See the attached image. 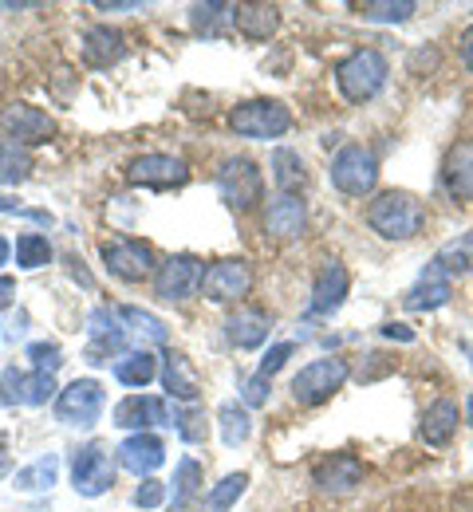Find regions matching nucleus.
I'll return each mask as SVG.
<instances>
[{
    "mask_svg": "<svg viewBox=\"0 0 473 512\" xmlns=\"http://www.w3.org/2000/svg\"><path fill=\"white\" fill-rule=\"evenodd\" d=\"M272 182L280 193H300L308 186V170H304V158L288 146H276L272 150Z\"/></svg>",
    "mask_w": 473,
    "mask_h": 512,
    "instance_id": "cd10ccee",
    "label": "nucleus"
},
{
    "mask_svg": "<svg viewBox=\"0 0 473 512\" xmlns=\"http://www.w3.org/2000/svg\"><path fill=\"white\" fill-rule=\"evenodd\" d=\"M229 123L241 138H280L292 127V115L276 99H249L229 115Z\"/></svg>",
    "mask_w": 473,
    "mask_h": 512,
    "instance_id": "6e6552de",
    "label": "nucleus"
},
{
    "mask_svg": "<svg viewBox=\"0 0 473 512\" xmlns=\"http://www.w3.org/2000/svg\"><path fill=\"white\" fill-rule=\"evenodd\" d=\"M422 221H426L422 201L406 190L379 193V197L367 205V225H371L383 241H410V237H418Z\"/></svg>",
    "mask_w": 473,
    "mask_h": 512,
    "instance_id": "f257e3e1",
    "label": "nucleus"
},
{
    "mask_svg": "<svg viewBox=\"0 0 473 512\" xmlns=\"http://www.w3.org/2000/svg\"><path fill=\"white\" fill-rule=\"evenodd\" d=\"M87 323H91L87 363H91V367H103V363H111V355L123 351V343H127V327H123V316L111 312V308H95Z\"/></svg>",
    "mask_w": 473,
    "mask_h": 512,
    "instance_id": "4468645a",
    "label": "nucleus"
},
{
    "mask_svg": "<svg viewBox=\"0 0 473 512\" xmlns=\"http://www.w3.org/2000/svg\"><path fill=\"white\" fill-rule=\"evenodd\" d=\"M383 335H387V339H403V343H410V339H414V331H410V327H403V323H387V327H383Z\"/></svg>",
    "mask_w": 473,
    "mask_h": 512,
    "instance_id": "8fccbe9b",
    "label": "nucleus"
},
{
    "mask_svg": "<svg viewBox=\"0 0 473 512\" xmlns=\"http://www.w3.org/2000/svg\"><path fill=\"white\" fill-rule=\"evenodd\" d=\"M418 434H422L426 446H434V449L450 446L454 434H458V402H454V398H438V402L422 414Z\"/></svg>",
    "mask_w": 473,
    "mask_h": 512,
    "instance_id": "5701e85b",
    "label": "nucleus"
},
{
    "mask_svg": "<svg viewBox=\"0 0 473 512\" xmlns=\"http://www.w3.org/2000/svg\"><path fill=\"white\" fill-rule=\"evenodd\" d=\"M304 225H308L304 201L296 193H276L269 201V209H265V233L280 237V241H292V237L304 233Z\"/></svg>",
    "mask_w": 473,
    "mask_h": 512,
    "instance_id": "a211bd4d",
    "label": "nucleus"
},
{
    "mask_svg": "<svg viewBox=\"0 0 473 512\" xmlns=\"http://www.w3.org/2000/svg\"><path fill=\"white\" fill-rule=\"evenodd\" d=\"M217 193H221V201H225L229 209H237V213L253 209V205L261 201V193H265V178H261L257 162H249V158H229V162H221V170H217Z\"/></svg>",
    "mask_w": 473,
    "mask_h": 512,
    "instance_id": "39448f33",
    "label": "nucleus"
},
{
    "mask_svg": "<svg viewBox=\"0 0 473 512\" xmlns=\"http://www.w3.org/2000/svg\"><path fill=\"white\" fill-rule=\"evenodd\" d=\"M52 394H56V375H40V371L24 375L16 367L0 375V398L8 406H44Z\"/></svg>",
    "mask_w": 473,
    "mask_h": 512,
    "instance_id": "2eb2a0df",
    "label": "nucleus"
},
{
    "mask_svg": "<svg viewBox=\"0 0 473 512\" xmlns=\"http://www.w3.org/2000/svg\"><path fill=\"white\" fill-rule=\"evenodd\" d=\"M56 477H60V457L48 453V457H40L36 465H28V469L16 473V489H20V493H44V489L56 485Z\"/></svg>",
    "mask_w": 473,
    "mask_h": 512,
    "instance_id": "473e14b6",
    "label": "nucleus"
},
{
    "mask_svg": "<svg viewBox=\"0 0 473 512\" xmlns=\"http://www.w3.org/2000/svg\"><path fill=\"white\" fill-rule=\"evenodd\" d=\"M28 359H32V371H40V375H56L64 367V351L56 343H32Z\"/></svg>",
    "mask_w": 473,
    "mask_h": 512,
    "instance_id": "ea45409f",
    "label": "nucleus"
},
{
    "mask_svg": "<svg viewBox=\"0 0 473 512\" xmlns=\"http://www.w3.org/2000/svg\"><path fill=\"white\" fill-rule=\"evenodd\" d=\"M119 316H123V323L135 331L138 339H146V343H166V339H170L166 323L158 320V316H150V312H142V308H119Z\"/></svg>",
    "mask_w": 473,
    "mask_h": 512,
    "instance_id": "e433bc0d",
    "label": "nucleus"
},
{
    "mask_svg": "<svg viewBox=\"0 0 473 512\" xmlns=\"http://www.w3.org/2000/svg\"><path fill=\"white\" fill-rule=\"evenodd\" d=\"M343 296H347V268L332 260V264H324L320 276H316L308 312H312V316H332L339 304H343Z\"/></svg>",
    "mask_w": 473,
    "mask_h": 512,
    "instance_id": "393cba45",
    "label": "nucleus"
},
{
    "mask_svg": "<svg viewBox=\"0 0 473 512\" xmlns=\"http://www.w3.org/2000/svg\"><path fill=\"white\" fill-rule=\"evenodd\" d=\"M186 178H190V170L174 154H142L127 166V182L146 186V190H174V186H186Z\"/></svg>",
    "mask_w": 473,
    "mask_h": 512,
    "instance_id": "9b49d317",
    "label": "nucleus"
},
{
    "mask_svg": "<svg viewBox=\"0 0 473 512\" xmlns=\"http://www.w3.org/2000/svg\"><path fill=\"white\" fill-rule=\"evenodd\" d=\"M347 375H351L347 359H336V355L332 359H312L292 379V394H296L300 406H320V402H328L339 386L347 383Z\"/></svg>",
    "mask_w": 473,
    "mask_h": 512,
    "instance_id": "423d86ee",
    "label": "nucleus"
},
{
    "mask_svg": "<svg viewBox=\"0 0 473 512\" xmlns=\"http://www.w3.org/2000/svg\"><path fill=\"white\" fill-rule=\"evenodd\" d=\"M245 489H249V473H229V477H221V481L209 489V497H205V512H229Z\"/></svg>",
    "mask_w": 473,
    "mask_h": 512,
    "instance_id": "f704fd0d",
    "label": "nucleus"
},
{
    "mask_svg": "<svg viewBox=\"0 0 473 512\" xmlns=\"http://www.w3.org/2000/svg\"><path fill=\"white\" fill-rule=\"evenodd\" d=\"M328 174H332V186L339 193H347V197H367V193L379 186V162L359 142H351V146L339 150L336 158H332V170Z\"/></svg>",
    "mask_w": 473,
    "mask_h": 512,
    "instance_id": "7ed1b4c3",
    "label": "nucleus"
},
{
    "mask_svg": "<svg viewBox=\"0 0 473 512\" xmlns=\"http://www.w3.org/2000/svg\"><path fill=\"white\" fill-rule=\"evenodd\" d=\"M202 280H205V268L198 256L190 253H178V256H166L158 268H154V296L174 304V300H190L202 292Z\"/></svg>",
    "mask_w": 473,
    "mask_h": 512,
    "instance_id": "20e7f679",
    "label": "nucleus"
},
{
    "mask_svg": "<svg viewBox=\"0 0 473 512\" xmlns=\"http://www.w3.org/2000/svg\"><path fill=\"white\" fill-rule=\"evenodd\" d=\"M166 501V485L162 481H154V477H146L142 485L135 489V505L138 509H158Z\"/></svg>",
    "mask_w": 473,
    "mask_h": 512,
    "instance_id": "79ce46f5",
    "label": "nucleus"
},
{
    "mask_svg": "<svg viewBox=\"0 0 473 512\" xmlns=\"http://www.w3.org/2000/svg\"><path fill=\"white\" fill-rule=\"evenodd\" d=\"M312 481H316L324 493H332V497L355 493V489L363 485V461H359L355 453H332V457H324V461L316 465Z\"/></svg>",
    "mask_w": 473,
    "mask_h": 512,
    "instance_id": "f3484780",
    "label": "nucleus"
},
{
    "mask_svg": "<svg viewBox=\"0 0 473 512\" xmlns=\"http://www.w3.org/2000/svg\"><path fill=\"white\" fill-rule=\"evenodd\" d=\"M16 209H20L16 201H8V197H0V213H16Z\"/></svg>",
    "mask_w": 473,
    "mask_h": 512,
    "instance_id": "603ef678",
    "label": "nucleus"
},
{
    "mask_svg": "<svg viewBox=\"0 0 473 512\" xmlns=\"http://www.w3.org/2000/svg\"><path fill=\"white\" fill-rule=\"evenodd\" d=\"M363 20H375V24H403L414 16V4L410 0H363L355 4Z\"/></svg>",
    "mask_w": 473,
    "mask_h": 512,
    "instance_id": "c9c22d12",
    "label": "nucleus"
},
{
    "mask_svg": "<svg viewBox=\"0 0 473 512\" xmlns=\"http://www.w3.org/2000/svg\"><path fill=\"white\" fill-rule=\"evenodd\" d=\"M71 485L79 497H103L115 485V457L103 442L75 449L71 457Z\"/></svg>",
    "mask_w": 473,
    "mask_h": 512,
    "instance_id": "0eeeda50",
    "label": "nucleus"
},
{
    "mask_svg": "<svg viewBox=\"0 0 473 512\" xmlns=\"http://www.w3.org/2000/svg\"><path fill=\"white\" fill-rule=\"evenodd\" d=\"M99 414H103V386L95 383V379H75V383L64 386L60 398H56V418H60L64 426L87 430V426L99 422Z\"/></svg>",
    "mask_w": 473,
    "mask_h": 512,
    "instance_id": "1a4fd4ad",
    "label": "nucleus"
},
{
    "mask_svg": "<svg viewBox=\"0 0 473 512\" xmlns=\"http://www.w3.org/2000/svg\"><path fill=\"white\" fill-rule=\"evenodd\" d=\"M269 379H265V375H257V379H249V383H245V394H241V398H245V406H265V402H269Z\"/></svg>",
    "mask_w": 473,
    "mask_h": 512,
    "instance_id": "c03bdc74",
    "label": "nucleus"
},
{
    "mask_svg": "<svg viewBox=\"0 0 473 512\" xmlns=\"http://www.w3.org/2000/svg\"><path fill=\"white\" fill-rule=\"evenodd\" d=\"M217 422H221V442L233 449V446H245L249 434H253V418H249V406L241 402H221L217 410Z\"/></svg>",
    "mask_w": 473,
    "mask_h": 512,
    "instance_id": "c756f323",
    "label": "nucleus"
},
{
    "mask_svg": "<svg viewBox=\"0 0 473 512\" xmlns=\"http://www.w3.org/2000/svg\"><path fill=\"white\" fill-rule=\"evenodd\" d=\"M48 260H52L48 237H40V233H20L16 237V264L20 268H44Z\"/></svg>",
    "mask_w": 473,
    "mask_h": 512,
    "instance_id": "4c0bfd02",
    "label": "nucleus"
},
{
    "mask_svg": "<svg viewBox=\"0 0 473 512\" xmlns=\"http://www.w3.org/2000/svg\"><path fill=\"white\" fill-rule=\"evenodd\" d=\"M32 174V154L28 146L12 142V138H0V186H16Z\"/></svg>",
    "mask_w": 473,
    "mask_h": 512,
    "instance_id": "7c9ffc66",
    "label": "nucleus"
},
{
    "mask_svg": "<svg viewBox=\"0 0 473 512\" xmlns=\"http://www.w3.org/2000/svg\"><path fill=\"white\" fill-rule=\"evenodd\" d=\"M442 186L454 201H473V142H458L446 154Z\"/></svg>",
    "mask_w": 473,
    "mask_h": 512,
    "instance_id": "4be33fe9",
    "label": "nucleus"
},
{
    "mask_svg": "<svg viewBox=\"0 0 473 512\" xmlns=\"http://www.w3.org/2000/svg\"><path fill=\"white\" fill-rule=\"evenodd\" d=\"M115 426L119 430H138L146 434V426H174V410L162 402V398H150V394H131L115 406Z\"/></svg>",
    "mask_w": 473,
    "mask_h": 512,
    "instance_id": "dca6fc26",
    "label": "nucleus"
},
{
    "mask_svg": "<svg viewBox=\"0 0 473 512\" xmlns=\"http://www.w3.org/2000/svg\"><path fill=\"white\" fill-rule=\"evenodd\" d=\"M4 446H8V434H0V473H4Z\"/></svg>",
    "mask_w": 473,
    "mask_h": 512,
    "instance_id": "5fc2aeb1",
    "label": "nucleus"
},
{
    "mask_svg": "<svg viewBox=\"0 0 473 512\" xmlns=\"http://www.w3.org/2000/svg\"><path fill=\"white\" fill-rule=\"evenodd\" d=\"M292 351H296L292 343H276V347H269V355L261 359V371H257V375L272 379V375H276V371H280V367H284V363L292 359Z\"/></svg>",
    "mask_w": 473,
    "mask_h": 512,
    "instance_id": "37998d69",
    "label": "nucleus"
},
{
    "mask_svg": "<svg viewBox=\"0 0 473 512\" xmlns=\"http://www.w3.org/2000/svg\"><path fill=\"white\" fill-rule=\"evenodd\" d=\"M454 512H473V485L458 489V497H454Z\"/></svg>",
    "mask_w": 473,
    "mask_h": 512,
    "instance_id": "09e8293b",
    "label": "nucleus"
},
{
    "mask_svg": "<svg viewBox=\"0 0 473 512\" xmlns=\"http://www.w3.org/2000/svg\"><path fill=\"white\" fill-rule=\"evenodd\" d=\"M162 386H166V394H170V398H178V402H186V406H194V402H198V394H202V383H198L194 367H190V363H186V355H178V351H166Z\"/></svg>",
    "mask_w": 473,
    "mask_h": 512,
    "instance_id": "a878e982",
    "label": "nucleus"
},
{
    "mask_svg": "<svg viewBox=\"0 0 473 512\" xmlns=\"http://www.w3.org/2000/svg\"><path fill=\"white\" fill-rule=\"evenodd\" d=\"M249 288H253V268L245 260H237V256L217 260L202 280L205 300H213V304H233V300L249 296Z\"/></svg>",
    "mask_w": 473,
    "mask_h": 512,
    "instance_id": "9d476101",
    "label": "nucleus"
},
{
    "mask_svg": "<svg viewBox=\"0 0 473 512\" xmlns=\"http://www.w3.org/2000/svg\"><path fill=\"white\" fill-rule=\"evenodd\" d=\"M221 16H233V4H194L190 8V20H194L198 32H217Z\"/></svg>",
    "mask_w": 473,
    "mask_h": 512,
    "instance_id": "a19ab883",
    "label": "nucleus"
},
{
    "mask_svg": "<svg viewBox=\"0 0 473 512\" xmlns=\"http://www.w3.org/2000/svg\"><path fill=\"white\" fill-rule=\"evenodd\" d=\"M8 253H12V245H8V237H0V264L8 260Z\"/></svg>",
    "mask_w": 473,
    "mask_h": 512,
    "instance_id": "864d4df0",
    "label": "nucleus"
},
{
    "mask_svg": "<svg viewBox=\"0 0 473 512\" xmlns=\"http://www.w3.org/2000/svg\"><path fill=\"white\" fill-rule=\"evenodd\" d=\"M434 264H438L446 276L473 272V229L462 233V237H454V241H446V245L438 249V256H434Z\"/></svg>",
    "mask_w": 473,
    "mask_h": 512,
    "instance_id": "2f4dec72",
    "label": "nucleus"
},
{
    "mask_svg": "<svg viewBox=\"0 0 473 512\" xmlns=\"http://www.w3.org/2000/svg\"><path fill=\"white\" fill-rule=\"evenodd\" d=\"M269 331H272V316L269 312H261V308H237V312L225 320V335H229V343H233V347H241V351L261 347V343L269 339Z\"/></svg>",
    "mask_w": 473,
    "mask_h": 512,
    "instance_id": "aec40b11",
    "label": "nucleus"
},
{
    "mask_svg": "<svg viewBox=\"0 0 473 512\" xmlns=\"http://www.w3.org/2000/svg\"><path fill=\"white\" fill-rule=\"evenodd\" d=\"M12 296H16V280L12 276H0V312L12 304Z\"/></svg>",
    "mask_w": 473,
    "mask_h": 512,
    "instance_id": "49530a36",
    "label": "nucleus"
},
{
    "mask_svg": "<svg viewBox=\"0 0 473 512\" xmlns=\"http://www.w3.org/2000/svg\"><path fill=\"white\" fill-rule=\"evenodd\" d=\"M115 453H119V465L138 473V477H150V473L166 461V446H162V438H154V434H131Z\"/></svg>",
    "mask_w": 473,
    "mask_h": 512,
    "instance_id": "412c9836",
    "label": "nucleus"
},
{
    "mask_svg": "<svg viewBox=\"0 0 473 512\" xmlns=\"http://www.w3.org/2000/svg\"><path fill=\"white\" fill-rule=\"evenodd\" d=\"M174 430H178V438L190 442V446L205 442V434H209V426H205V410H198V406L174 410Z\"/></svg>",
    "mask_w": 473,
    "mask_h": 512,
    "instance_id": "58836bf2",
    "label": "nucleus"
},
{
    "mask_svg": "<svg viewBox=\"0 0 473 512\" xmlns=\"http://www.w3.org/2000/svg\"><path fill=\"white\" fill-rule=\"evenodd\" d=\"M202 465L194 461V457H182L178 461V469H174V497H170V512H186V505L202 493Z\"/></svg>",
    "mask_w": 473,
    "mask_h": 512,
    "instance_id": "c85d7f7f",
    "label": "nucleus"
},
{
    "mask_svg": "<svg viewBox=\"0 0 473 512\" xmlns=\"http://www.w3.org/2000/svg\"><path fill=\"white\" fill-rule=\"evenodd\" d=\"M103 260L111 268V276L127 280V284H138L154 272V253L150 245L142 241H131V237H119V241H103Z\"/></svg>",
    "mask_w": 473,
    "mask_h": 512,
    "instance_id": "ddd939ff",
    "label": "nucleus"
},
{
    "mask_svg": "<svg viewBox=\"0 0 473 512\" xmlns=\"http://www.w3.org/2000/svg\"><path fill=\"white\" fill-rule=\"evenodd\" d=\"M450 296H454L450 276H446L438 264H430V268L418 276V284L406 292L403 304H406V312H434V308H446Z\"/></svg>",
    "mask_w": 473,
    "mask_h": 512,
    "instance_id": "6ab92c4d",
    "label": "nucleus"
},
{
    "mask_svg": "<svg viewBox=\"0 0 473 512\" xmlns=\"http://www.w3.org/2000/svg\"><path fill=\"white\" fill-rule=\"evenodd\" d=\"M387 75H391V64L383 52L359 48L336 67V87L347 103H371L387 87Z\"/></svg>",
    "mask_w": 473,
    "mask_h": 512,
    "instance_id": "f03ea898",
    "label": "nucleus"
},
{
    "mask_svg": "<svg viewBox=\"0 0 473 512\" xmlns=\"http://www.w3.org/2000/svg\"><path fill=\"white\" fill-rule=\"evenodd\" d=\"M434 67L438 64V52H434V48H430V52H426V48H422V52H414V56H410V71H418V67Z\"/></svg>",
    "mask_w": 473,
    "mask_h": 512,
    "instance_id": "de8ad7c7",
    "label": "nucleus"
},
{
    "mask_svg": "<svg viewBox=\"0 0 473 512\" xmlns=\"http://www.w3.org/2000/svg\"><path fill=\"white\" fill-rule=\"evenodd\" d=\"M154 375H158V359L150 351H131L115 363V379L123 386H146Z\"/></svg>",
    "mask_w": 473,
    "mask_h": 512,
    "instance_id": "72a5a7b5",
    "label": "nucleus"
},
{
    "mask_svg": "<svg viewBox=\"0 0 473 512\" xmlns=\"http://www.w3.org/2000/svg\"><path fill=\"white\" fill-rule=\"evenodd\" d=\"M0 130H4V138L20 142V146H40V142H48V138L56 134V123H52V115H44L40 107L8 103V107L0 111Z\"/></svg>",
    "mask_w": 473,
    "mask_h": 512,
    "instance_id": "f8f14e48",
    "label": "nucleus"
},
{
    "mask_svg": "<svg viewBox=\"0 0 473 512\" xmlns=\"http://www.w3.org/2000/svg\"><path fill=\"white\" fill-rule=\"evenodd\" d=\"M233 24L245 40H269L280 28V8L276 4H233Z\"/></svg>",
    "mask_w": 473,
    "mask_h": 512,
    "instance_id": "bb28decb",
    "label": "nucleus"
},
{
    "mask_svg": "<svg viewBox=\"0 0 473 512\" xmlns=\"http://www.w3.org/2000/svg\"><path fill=\"white\" fill-rule=\"evenodd\" d=\"M466 422L473 426V394H470V402H466Z\"/></svg>",
    "mask_w": 473,
    "mask_h": 512,
    "instance_id": "6e6d98bb",
    "label": "nucleus"
},
{
    "mask_svg": "<svg viewBox=\"0 0 473 512\" xmlns=\"http://www.w3.org/2000/svg\"><path fill=\"white\" fill-rule=\"evenodd\" d=\"M458 48H462V60H466V67H473V24L462 32V44H458Z\"/></svg>",
    "mask_w": 473,
    "mask_h": 512,
    "instance_id": "3c124183",
    "label": "nucleus"
},
{
    "mask_svg": "<svg viewBox=\"0 0 473 512\" xmlns=\"http://www.w3.org/2000/svg\"><path fill=\"white\" fill-rule=\"evenodd\" d=\"M79 52H83V64L87 67H111L123 60L127 44H123V32H115L111 24H99V28H91V32L83 36Z\"/></svg>",
    "mask_w": 473,
    "mask_h": 512,
    "instance_id": "b1692460",
    "label": "nucleus"
},
{
    "mask_svg": "<svg viewBox=\"0 0 473 512\" xmlns=\"http://www.w3.org/2000/svg\"><path fill=\"white\" fill-rule=\"evenodd\" d=\"M95 8H99V12H138L142 4H138V0H115V4H107V0H99Z\"/></svg>",
    "mask_w": 473,
    "mask_h": 512,
    "instance_id": "a18cd8bd",
    "label": "nucleus"
}]
</instances>
